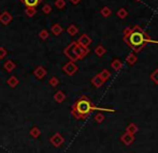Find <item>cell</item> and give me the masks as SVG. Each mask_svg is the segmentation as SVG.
<instances>
[{"instance_id":"10","label":"cell","mask_w":158,"mask_h":153,"mask_svg":"<svg viewBox=\"0 0 158 153\" xmlns=\"http://www.w3.org/2000/svg\"><path fill=\"white\" fill-rule=\"evenodd\" d=\"M3 68L5 69L7 72H12V71L15 69V63L12 60H7L5 62V64H3Z\"/></svg>"},{"instance_id":"3","label":"cell","mask_w":158,"mask_h":153,"mask_svg":"<svg viewBox=\"0 0 158 153\" xmlns=\"http://www.w3.org/2000/svg\"><path fill=\"white\" fill-rule=\"evenodd\" d=\"M88 52H90L88 47H83L80 44H78V42H74V41L70 43L64 50L65 55L73 62L84 58L88 54Z\"/></svg>"},{"instance_id":"18","label":"cell","mask_w":158,"mask_h":153,"mask_svg":"<svg viewBox=\"0 0 158 153\" xmlns=\"http://www.w3.org/2000/svg\"><path fill=\"white\" fill-rule=\"evenodd\" d=\"M111 13H112V12H111V10L109 9L108 7H104L101 9V15H102L103 17H109V16L111 15Z\"/></svg>"},{"instance_id":"14","label":"cell","mask_w":158,"mask_h":153,"mask_svg":"<svg viewBox=\"0 0 158 153\" xmlns=\"http://www.w3.org/2000/svg\"><path fill=\"white\" fill-rule=\"evenodd\" d=\"M8 85L11 87V88H15L16 86L19 85V79L16 78L15 76H12L8 79Z\"/></svg>"},{"instance_id":"26","label":"cell","mask_w":158,"mask_h":153,"mask_svg":"<svg viewBox=\"0 0 158 153\" xmlns=\"http://www.w3.org/2000/svg\"><path fill=\"white\" fill-rule=\"evenodd\" d=\"M135 60H137V58H135V54H130L128 56V58H127V61H128L130 64H132V63H135Z\"/></svg>"},{"instance_id":"9","label":"cell","mask_w":158,"mask_h":153,"mask_svg":"<svg viewBox=\"0 0 158 153\" xmlns=\"http://www.w3.org/2000/svg\"><path fill=\"white\" fill-rule=\"evenodd\" d=\"M64 31V28L59 25V24H54V25L51 27V32H52L54 36H59Z\"/></svg>"},{"instance_id":"6","label":"cell","mask_w":158,"mask_h":153,"mask_svg":"<svg viewBox=\"0 0 158 153\" xmlns=\"http://www.w3.org/2000/svg\"><path fill=\"white\" fill-rule=\"evenodd\" d=\"M76 42H78V44H80L81 46H83V47H88V45L92 43V39L87 36V34H83V36H81L80 38H79V40L76 41Z\"/></svg>"},{"instance_id":"15","label":"cell","mask_w":158,"mask_h":153,"mask_svg":"<svg viewBox=\"0 0 158 153\" xmlns=\"http://www.w3.org/2000/svg\"><path fill=\"white\" fill-rule=\"evenodd\" d=\"M103 79L101 78L100 76H99V75H97V76H95L94 78H93V80H92V83H94L95 86H96V87H100L101 85H102L103 83Z\"/></svg>"},{"instance_id":"21","label":"cell","mask_w":158,"mask_h":153,"mask_svg":"<svg viewBox=\"0 0 158 153\" xmlns=\"http://www.w3.org/2000/svg\"><path fill=\"white\" fill-rule=\"evenodd\" d=\"M95 53H96L98 56H103V55H104V53H105V49H104V47H103V46L99 45V46H97V47H96V49H95Z\"/></svg>"},{"instance_id":"11","label":"cell","mask_w":158,"mask_h":153,"mask_svg":"<svg viewBox=\"0 0 158 153\" xmlns=\"http://www.w3.org/2000/svg\"><path fill=\"white\" fill-rule=\"evenodd\" d=\"M67 32H68L69 36H74L76 33L79 32V28L76 27L74 24H71V25L69 26L68 28H67Z\"/></svg>"},{"instance_id":"7","label":"cell","mask_w":158,"mask_h":153,"mask_svg":"<svg viewBox=\"0 0 158 153\" xmlns=\"http://www.w3.org/2000/svg\"><path fill=\"white\" fill-rule=\"evenodd\" d=\"M21 1L26 8H37L42 2V0H21Z\"/></svg>"},{"instance_id":"27","label":"cell","mask_w":158,"mask_h":153,"mask_svg":"<svg viewBox=\"0 0 158 153\" xmlns=\"http://www.w3.org/2000/svg\"><path fill=\"white\" fill-rule=\"evenodd\" d=\"M152 78H153L156 83H158V70H156L155 72L152 74Z\"/></svg>"},{"instance_id":"12","label":"cell","mask_w":158,"mask_h":153,"mask_svg":"<svg viewBox=\"0 0 158 153\" xmlns=\"http://www.w3.org/2000/svg\"><path fill=\"white\" fill-rule=\"evenodd\" d=\"M54 99H55V101L57 102V103H61V102L66 99V94H65L62 91H57V92L55 93V95H54Z\"/></svg>"},{"instance_id":"17","label":"cell","mask_w":158,"mask_h":153,"mask_svg":"<svg viewBox=\"0 0 158 153\" xmlns=\"http://www.w3.org/2000/svg\"><path fill=\"white\" fill-rule=\"evenodd\" d=\"M55 7L57 8L58 10H62L65 7H66V1H65V0H56Z\"/></svg>"},{"instance_id":"28","label":"cell","mask_w":158,"mask_h":153,"mask_svg":"<svg viewBox=\"0 0 158 153\" xmlns=\"http://www.w3.org/2000/svg\"><path fill=\"white\" fill-rule=\"evenodd\" d=\"M102 119H103V116L102 115H97L96 116V120L98 122H101V121H102Z\"/></svg>"},{"instance_id":"20","label":"cell","mask_w":158,"mask_h":153,"mask_svg":"<svg viewBox=\"0 0 158 153\" xmlns=\"http://www.w3.org/2000/svg\"><path fill=\"white\" fill-rule=\"evenodd\" d=\"M48 36H50V34H48V31L46 29H42L41 31L39 32V36L41 40H46V39L48 38Z\"/></svg>"},{"instance_id":"8","label":"cell","mask_w":158,"mask_h":153,"mask_svg":"<svg viewBox=\"0 0 158 153\" xmlns=\"http://www.w3.org/2000/svg\"><path fill=\"white\" fill-rule=\"evenodd\" d=\"M46 73H47L46 70L43 68V66H41V65L38 66V68H36V70L33 71V75L37 77L38 79H42L46 75Z\"/></svg>"},{"instance_id":"23","label":"cell","mask_w":158,"mask_h":153,"mask_svg":"<svg viewBox=\"0 0 158 153\" xmlns=\"http://www.w3.org/2000/svg\"><path fill=\"white\" fill-rule=\"evenodd\" d=\"M48 83H50V85L52 86V87H56V86L58 85V78L55 76H53L52 78L48 80Z\"/></svg>"},{"instance_id":"4","label":"cell","mask_w":158,"mask_h":153,"mask_svg":"<svg viewBox=\"0 0 158 153\" xmlns=\"http://www.w3.org/2000/svg\"><path fill=\"white\" fill-rule=\"evenodd\" d=\"M64 71L68 75H73L78 71V66H76L73 61H70V62H68L67 64L64 65Z\"/></svg>"},{"instance_id":"16","label":"cell","mask_w":158,"mask_h":153,"mask_svg":"<svg viewBox=\"0 0 158 153\" xmlns=\"http://www.w3.org/2000/svg\"><path fill=\"white\" fill-rule=\"evenodd\" d=\"M116 14H117V16H118L119 18H121V19H123V18H125L127 15H128V12H127L126 10L124 9V8H121V9H119L118 11H117Z\"/></svg>"},{"instance_id":"1","label":"cell","mask_w":158,"mask_h":153,"mask_svg":"<svg viewBox=\"0 0 158 153\" xmlns=\"http://www.w3.org/2000/svg\"><path fill=\"white\" fill-rule=\"evenodd\" d=\"M124 41L126 42L127 45L135 53H139L149 44H158V41L149 38V34L145 33L139 26L127 28L125 30Z\"/></svg>"},{"instance_id":"13","label":"cell","mask_w":158,"mask_h":153,"mask_svg":"<svg viewBox=\"0 0 158 153\" xmlns=\"http://www.w3.org/2000/svg\"><path fill=\"white\" fill-rule=\"evenodd\" d=\"M25 14L27 15V17H33L37 14V9L36 8H26L25 9Z\"/></svg>"},{"instance_id":"24","label":"cell","mask_w":158,"mask_h":153,"mask_svg":"<svg viewBox=\"0 0 158 153\" xmlns=\"http://www.w3.org/2000/svg\"><path fill=\"white\" fill-rule=\"evenodd\" d=\"M112 66L114 68V70H119L121 68V62L119 60H114L112 63Z\"/></svg>"},{"instance_id":"22","label":"cell","mask_w":158,"mask_h":153,"mask_svg":"<svg viewBox=\"0 0 158 153\" xmlns=\"http://www.w3.org/2000/svg\"><path fill=\"white\" fill-rule=\"evenodd\" d=\"M99 76H100L101 78L103 79V80H105V79H108L109 77H110V73H109L107 70H104V71H102L100 74H99Z\"/></svg>"},{"instance_id":"2","label":"cell","mask_w":158,"mask_h":153,"mask_svg":"<svg viewBox=\"0 0 158 153\" xmlns=\"http://www.w3.org/2000/svg\"><path fill=\"white\" fill-rule=\"evenodd\" d=\"M93 104L87 97H83L80 100L75 102V104L72 107V115L76 119H84L85 117L90 115V111L93 110Z\"/></svg>"},{"instance_id":"30","label":"cell","mask_w":158,"mask_h":153,"mask_svg":"<svg viewBox=\"0 0 158 153\" xmlns=\"http://www.w3.org/2000/svg\"><path fill=\"white\" fill-rule=\"evenodd\" d=\"M137 1H141V0H137Z\"/></svg>"},{"instance_id":"5","label":"cell","mask_w":158,"mask_h":153,"mask_svg":"<svg viewBox=\"0 0 158 153\" xmlns=\"http://www.w3.org/2000/svg\"><path fill=\"white\" fill-rule=\"evenodd\" d=\"M12 19H13V17L8 11H5L0 14V23L3 26H8L12 22Z\"/></svg>"},{"instance_id":"29","label":"cell","mask_w":158,"mask_h":153,"mask_svg":"<svg viewBox=\"0 0 158 153\" xmlns=\"http://www.w3.org/2000/svg\"><path fill=\"white\" fill-rule=\"evenodd\" d=\"M70 2H71L72 5H79V3L81 2V0H70Z\"/></svg>"},{"instance_id":"25","label":"cell","mask_w":158,"mask_h":153,"mask_svg":"<svg viewBox=\"0 0 158 153\" xmlns=\"http://www.w3.org/2000/svg\"><path fill=\"white\" fill-rule=\"evenodd\" d=\"M8 55V50L5 47H0V59L5 58Z\"/></svg>"},{"instance_id":"19","label":"cell","mask_w":158,"mask_h":153,"mask_svg":"<svg viewBox=\"0 0 158 153\" xmlns=\"http://www.w3.org/2000/svg\"><path fill=\"white\" fill-rule=\"evenodd\" d=\"M52 7H51V5H48V3H44V5L42 7V12H43L44 14H50L51 12H52Z\"/></svg>"}]
</instances>
